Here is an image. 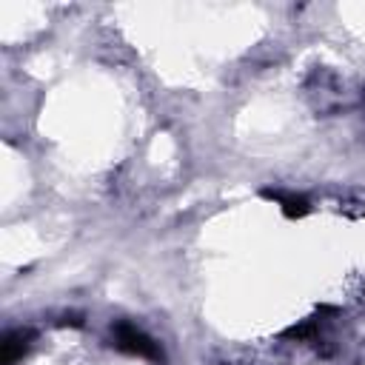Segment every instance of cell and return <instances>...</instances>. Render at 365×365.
Wrapping results in <instances>:
<instances>
[{
	"label": "cell",
	"instance_id": "1",
	"mask_svg": "<svg viewBox=\"0 0 365 365\" xmlns=\"http://www.w3.org/2000/svg\"><path fill=\"white\" fill-rule=\"evenodd\" d=\"M114 342H117V348H123L128 354H137V356H145V359H160L163 356L157 342L151 336H145L140 328L128 325V322L114 325Z\"/></svg>",
	"mask_w": 365,
	"mask_h": 365
},
{
	"label": "cell",
	"instance_id": "2",
	"mask_svg": "<svg viewBox=\"0 0 365 365\" xmlns=\"http://www.w3.org/2000/svg\"><path fill=\"white\" fill-rule=\"evenodd\" d=\"M26 351V336L23 334H9L3 339V365H11L17 356H23Z\"/></svg>",
	"mask_w": 365,
	"mask_h": 365
},
{
	"label": "cell",
	"instance_id": "3",
	"mask_svg": "<svg viewBox=\"0 0 365 365\" xmlns=\"http://www.w3.org/2000/svg\"><path fill=\"white\" fill-rule=\"evenodd\" d=\"M274 197L282 202V208H285L288 217H302V214H305V200H302V197H285V194H279V191H277Z\"/></svg>",
	"mask_w": 365,
	"mask_h": 365
}]
</instances>
